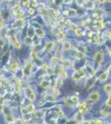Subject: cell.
Masks as SVG:
<instances>
[{"mask_svg": "<svg viewBox=\"0 0 111 124\" xmlns=\"http://www.w3.org/2000/svg\"><path fill=\"white\" fill-rule=\"evenodd\" d=\"M61 83H62V80H61V79H58V80L56 81V84H57V86H61Z\"/></svg>", "mask_w": 111, "mask_h": 124, "instance_id": "484cf974", "label": "cell"}, {"mask_svg": "<svg viewBox=\"0 0 111 124\" xmlns=\"http://www.w3.org/2000/svg\"><path fill=\"white\" fill-rule=\"evenodd\" d=\"M76 117H77V118H76V120H77L78 122H81V121L83 120V118H82V117H81V115H77V116H76Z\"/></svg>", "mask_w": 111, "mask_h": 124, "instance_id": "cb8c5ba5", "label": "cell"}, {"mask_svg": "<svg viewBox=\"0 0 111 124\" xmlns=\"http://www.w3.org/2000/svg\"><path fill=\"white\" fill-rule=\"evenodd\" d=\"M24 23H25V22H24L23 18H21V19H17L15 23H14V25H16L15 27H23Z\"/></svg>", "mask_w": 111, "mask_h": 124, "instance_id": "8992f818", "label": "cell"}, {"mask_svg": "<svg viewBox=\"0 0 111 124\" xmlns=\"http://www.w3.org/2000/svg\"><path fill=\"white\" fill-rule=\"evenodd\" d=\"M98 1H99V3H101V4H102V3H104V2H105V0H98Z\"/></svg>", "mask_w": 111, "mask_h": 124, "instance_id": "f1b7e54d", "label": "cell"}, {"mask_svg": "<svg viewBox=\"0 0 111 124\" xmlns=\"http://www.w3.org/2000/svg\"><path fill=\"white\" fill-rule=\"evenodd\" d=\"M95 124H103V122L100 120H96L95 121Z\"/></svg>", "mask_w": 111, "mask_h": 124, "instance_id": "4316f807", "label": "cell"}, {"mask_svg": "<svg viewBox=\"0 0 111 124\" xmlns=\"http://www.w3.org/2000/svg\"><path fill=\"white\" fill-rule=\"evenodd\" d=\"M17 83L16 84V92L19 93L21 90V87H22V85H21V81L19 80L18 79H17Z\"/></svg>", "mask_w": 111, "mask_h": 124, "instance_id": "30bf717a", "label": "cell"}, {"mask_svg": "<svg viewBox=\"0 0 111 124\" xmlns=\"http://www.w3.org/2000/svg\"><path fill=\"white\" fill-rule=\"evenodd\" d=\"M56 62H57V58H56V57H52L51 60V65H56Z\"/></svg>", "mask_w": 111, "mask_h": 124, "instance_id": "d6986e66", "label": "cell"}, {"mask_svg": "<svg viewBox=\"0 0 111 124\" xmlns=\"http://www.w3.org/2000/svg\"><path fill=\"white\" fill-rule=\"evenodd\" d=\"M6 1H9V0H6Z\"/></svg>", "mask_w": 111, "mask_h": 124, "instance_id": "f546056e", "label": "cell"}, {"mask_svg": "<svg viewBox=\"0 0 111 124\" xmlns=\"http://www.w3.org/2000/svg\"><path fill=\"white\" fill-rule=\"evenodd\" d=\"M25 94H26V96L29 99L31 100H34L36 98V95L34 94V92L32 91V89H31L30 87H27L25 89Z\"/></svg>", "mask_w": 111, "mask_h": 124, "instance_id": "7a4b0ae2", "label": "cell"}, {"mask_svg": "<svg viewBox=\"0 0 111 124\" xmlns=\"http://www.w3.org/2000/svg\"><path fill=\"white\" fill-rule=\"evenodd\" d=\"M60 74H61V78H63V79H65V78L67 77V74H66V72L65 71V70L63 69V68H61V71H60Z\"/></svg>", "mask_w": 111, "mask_h": 124, "instance_id": "4fadbf2b", "label": "cell"}, {"mask_svg": "<svg viewBox=\"0 0 111 124\" xmlns=\"http://www.w3.org/2000/svg\"><path fill=\"white\" fill-rule=\"evenodd\" d=\"M34 106L32 105V104H29L28 106H27V109H26V110L27 111V112H32L34 111Z\"/></svg>", "mask_w": 111, "mask_h": 124, "instance_id": "5bb4252c", "label": "cell"}, {"mask_svg": "<svg viewBox=\"0 0 111 124\" xmlns=\"http://www.w3.org/2000/svg\"><path fill=\"white\" fill-rule=\"evenodd\" d=\"M99 99V94L98 92H94L90 94L89 96V100H91L92 102H96Z\"/></svg>", "mask_w": 111, "mask_h": 124, "instance_id": "277c9868", "label": "cell"}, {"mask_svg": "<svg viewBox=\"0 0 111 124\" xmlns=\"http://www.w3.org/2000/svg\"><path fill=\"white\" fill-rule=\"evenodd\" d=\"M107 78H108V72L103 73V74H101V76H100V79H101L102 81L106 80V79H107Z\"/></svg>", "mask_w": 111, "mask_h": 124, "instance_id": "2e32d148", "label": "cell"}, {"mask_svg": "<svg viewBox=\"0 0 111 124\" xmlns=\"http://www.w3.org/2000/svg\"><path fill=\"white\" fill-rule=\"evenodd\" d=\"M85 76V71L84 70H79L76 71V72L73 74V78H74L75 80H80L81 78Z\"/></svg>", "mask_w": 111, "mask_h": 124, "instance_id": "3957f363", "label": "cell"}, {"mask_svg": "<svg viewBox=\"0 0 111 124\" xmlns=\"http://www.w3.org/2000/svg\"><path fill=\"white\" fill-rule=\"evenodd\" d=\"M95 59L96 60H97L98 62H101L103 60V54L100 53V52H98L97 54H96L95 55Z\"/></svg>", "mask_w": 111, "mask_h": 124, "instance_id": "ba28073f", "label": "cell"}, {"mask_svg": "<svg viewBox=\"0 0 111 124\" xmlns=\"http://www.w3.org/2000/svg\"><path fill=\"white\" fill-rule=\"evenodd\" d=\"M76 3H77L78 5H83V4H84V0H76Z\"/></svg>", "mask_w": 111, "mask_h": 124, "instance_id": "603a6c76", "label": "cell"}, {"mask_svg": "<svg viewBox=\"0 0 111 124\" xmlns=\"http://www.w3.org/2000/svg\"><path fill=\"white\" fill-rule=\"evenodd\" d=\"M57 37H58V38H59V40L61 41V40L64 39V34H63L62 32H57Z\"/></svg>", "mask_w": 111, "mask_h": 124, "instance_id": "ac0fdd59", "label": "cell"}, {"mask_svg": "<svg viewBox=\"0 0 111 124\" xmlns=\"http://www.w3.org/2000/svg\"><path fill=\"white\" fill-rule=\"evenodd\" d=\"M63 48H64V50H70V49L71 48V44L70 43L69 41H66L64 44H63Z\"/></svg>", "mask_w": 111, "mask_h": 124, "instance_id": "9c48e42d", "label": "cell"}, {"mask_svg": "<svg viewBox=\"0 0 111 124\" xmlns=\"http://www.w3.org/2000/svg\"><path fill=\"white\" fill-rule=\"evenodd\" d=\"M18 67H19L18 63H17V62H14L13 64L11 66V70H12L13 71H16L17 69H18Z\"/></svg>", "mask_w": 111, "mask_h": 124, "instance_id": "8fae6325", "label": "cell"}, {"mask_svg": "<svg viewBox=\"0 0 111 124\" xmlns=\"http://www.w3.org/2000/svg\"><path fill=\"white\" fill-rule=\"evenodd\" d=\"M104 91H106V92H109L110 91V84H106L104 86Z\"/></svg>", "mask_w": 111, "mask_h": 124, "instance_id": "ffe728a7", "label": "cell"}, {"mask_svg": "<svg viewBox=\"0 0 111 124\" xmlns=\"http://www.w3.org/2000/svg\"><path fill=\"white\" fill-rule=\"evenodd\" d=\"M3 27H4V23H3V22L1 20H0V29L3 28Z\"/></svg>", "mask_w": 111, "mask_h": 124, "instance_id": "83f0119b", "label": "cell"}, {"mask_svg": "<svg viewBox=\"0 0 111 124\" xmlns=\"http://www.w3.org/2000/svg\"><path fill=\"white\" fill-rule=\"evenodd\" d=\"M75 32H76V33L77 34L78 36H81V35H82V34H84V32H81V31L80 30L79 28H77V29H76V30L75 31Z\"/></svg>", "mask_w": 111, "mask_h": 124, "instance_id": "44dd1931", "label": "cell"}, {"mask_svg": "<svg viewBox=\"0 0 111 124\" xmlns=\"http://www.w3.org/2000/svg\"><path fill=\"white\" fill-rule=\"evenodd\" d=\"M34 11H35L34 8H29V13H30V14L34 13Z\"/></svg>", "mask_w": 111, "mask_h": 124, "instance_id": "d4e9b609", "label": "cell"}, {"mask_svg": "<svg viewBox=\"0 0 111 124\" xmlns=\"http://www.w3.org/2000/svg\"><path fill=\"white\" fill-rule=\"evenodd\" d=\"M32 62L30 61H27L26 62L25 66L23 67V74L26 76V77H28L30 75V73H31V70H32Z\"/></svg>", "mask_w": 111, "mask_h": 124, "instance_id": "6da1fadb", "label": "cell"}, {"mask_svg": "<svg viewBox=\"0 0 111 124\" xmlns=\"http://www.w3.org/2000/svg\"><path fill=\"white\" fill-rule=\"evenodd\" d=\"M54 45H54V42H47V45H46V48L48 50H51L54 47Z\"/></svg>", "mask_w": 111, "mask_h": 124, "instance_id": "7c38bea8", "label": "cell"}, {"mask_svg": "<svg viewBox=\"0 0 111 124\" xmlns=\"http://www.w3.org/2000/svg\"><path fill=\"white\" fill-rule=\"evenodd\" d=\"M36 34H37L39 37H44V35H45V32H44V31L42 30V28L39 27V28L36 29Z\"/></svg>", "mask_w": 111, "mask_h": 124, "instance_id": "52a82bcc", "label": "cell"}, {"mask_svg": "<svg viewBox=\"0 0 111 124\" xmlns=\"http://www.w3.org/2000/svg\"><path fill=\"white\" fill-rule=\"evenodd\" d=\"M79 108H80V112L81 113H84V112H86L88 110V106L87 103L85 102H82L81 103V104L79 105Z\"/></svg>", "mask_w": 111, "mask_h": 124, "instance_id": "5b68a950", "label": "cell"}, {"mask_svg": "<svg viewBox=\"0 0 111 124\" xmlns=\"http://www.w3.org/2000/svg\"><path fill=\"white\" fill-rule=\"evenodd\" d=\"M42 85L43 86L44 88H47L49 86V82H47V81H43Z\"/></svg>", "mask_w": 111, "mask_h": 124, "instance_id": "7402d4cb", "label": "cell"}, {"mask_svg": "<svg viewBox=\"0 0 111 124\" xmlns=\"http://www.w3.org/2000/svg\"><path fill=\"white\" fill-rule=\"evenodd\" d=\"M32 42H33V41H32V39L31 38V37H26L25 38V44L26 45H30V44H32Z\"/></svg>", "mask_w": 111, "mask_h": 124, "instance_id": "e0dca14e", "label": "cell"}, {"mask_svg": "<svg viewBox=\"0 0 111 124\" xmlns=\"http://www.w3.org/2000/svg\"><path fill=\"white\" fill-rule=\"evenodd\" d=\"M64 66L70 68V67H71V66H72V63H71L70 60H64Z\"/></svg>", "mask_w": 111, "mask_h": 124, "instance_id": "9a60e30c", "label": "cell"}]
</instances>
